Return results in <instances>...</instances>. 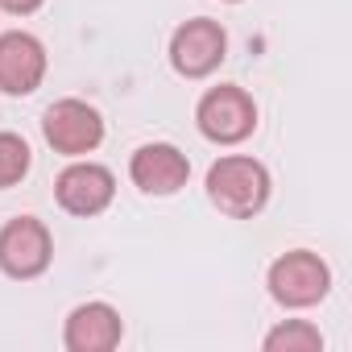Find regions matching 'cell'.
<instances>
[{"instance_id":"obj_5","label":"cell","mask_w":352,"mask_h":352,"mask_svg":"<svg viewBox=\"0 0 352 352\" xmlns=\"http://www.w3.org/2000/svg\"><path fill=\"white\" fill-rule=\"evenodd\" d=\"M42 137L63 157H83L104 141V116L87 100H54L42 112Z\"/></svg>"},{"instance_id":"obj_3","label":"cell","mask_w":352,"mask_h":352,"mask_svg":"<svg viewBox=\"0 0 352 352\" xmlns=\"http://www.w3.org/2000/svg\"><path fill=\"white\" fill-rule=\"evenodd\" d=\"M195 124L216 145H241L257 129V104H253V96L245 87L220 83V87L204 91V100L195 108Z\"/></svg>"},{"instance_id":"obj_6","label":"cell","mask_w":352,"mask_h":352,"mask_svg":"<svg viewBox=\"0 0 352 352\" xmlns=\"http://www.w3.org/2000/svg\"><path fill=\"white\" fill-rule=\"evenodd\" d=\"M224 54H228V34L212 17L183 21L170 38V67L183 79H208L224 63Z\"/></svg>"},{"instance_id":"obj_10","label":"cell","mask_w":352,"mask_h":352,"mask_svg":"<svg viewBox=\"0 0 352 352\" xmlns=\"http://www.w3.org/2000/svg\"><path fill=\"white\" fill-rule=\"evenodd\" d=\"M124 336V319L112 302H79L71 315H67V327H63V344L71 352H112Z\"/></svg>"},{"instance_id":"obj_13","label":"cell","mask_w":352,"mask_h":352,"mask_svg":"<svg viewBox=\"0 0 352 352\" xmlns=\"http://www.w3.org/2000/svg\"><path fill=\"white\" fill-rule=\"evenodd\" d=\"M42 5H46V0H0V9L13 13V17H30V13H38Z\"/></svg>"},{"instance_id":"obj_14","label":"cell","mask_w":352,"mask_h":352,"mask_svg":"<svg viewBox=\"0 0 352 352\" xmlns=\"http://www.w3.org/2000/svg\"><path fill=\"white\" fill-rule=\"evenodd\" d=\"M228 5H236V0H228Z\"/></svg>"},{"instance_id":"obj_1","label":"cell","mask_w":352,"mask_h":352,"mask_svg":"<svg viewBox=\"0 0 352 352\" xmlns=\"http://www.w3.org/2000/svg\"><path fill=\"white\" fill-rule=\"evenodd\" d=\"M270 191L274 183H270L265 162L249 153H224L208 170V199L232 220H253L257 212H265Z\"/></svg>"},{"instance_id":"obj_12","label":"cell","mask_w":352,"mask_h":352,"mask_svg":"<svg viewBox=\"0 0 352 352\" xmlns=\"http://www.w3.org/2000/svg\"><path fill=\"white\" fill-rule=\"evenodd\" d=\"M34 166V153L25 145V137L17 133H0V191L5 187H17Z\"/></svg>"},{"instance_id":"obj_2","label":"cell","mask_w":352,"mask_h":352,"mask_svg":"<svg viewBox=\"0 0 352 352\" xmlns=\"http://www.w3.org/2000/svg\"><path fill=\"white\" fill-rule=\"evenodd\" d=\"M265 286H270V298L286 311H307V307H319L331 290V270L319 253L311 249H290L282 253L270 274H265Z\"/></svg>"},{"instance_id":"obj_11","label":"cell","mask_w":352,"mask_h":352,"mask_svg":"<svg viewBox=\"0 0 352 352\" xmlns=\"http://www.w3.org/2000/svg\"><path fill=\"white\" fill-rule=\"evenodd\" d=\"M265 352H323V331L307 319H286L265 336Z\"/></svg>"},{"instance_id":"obj_8","label":"cell","mask_w":352,"mask_h":352,"mask_svg":"<svg viewBox=\"0 0 352 352\" xmlns=\"http://www.w3.org/2000/svg\"><path fill=\"white\" fill-rule=\"evenodd\" d=\"M129 179L145 195H179L191 179V157L170 141H149L129 157Z\"/></svg>"},{"instance_id":"obj_7","label":"cell","mask_w":352,"mask_h":352,"mask_svg":"<svg viewBox=\"0 0 352 352\" xmlns=\"http://www.w3.org/2000/svg\"><path fill=\"white\" fill-rule=\"evenodd\" d=\"M54 199H58V208L67 216L91 220V216H100V212L112 208L116 179H112V170L100 166V162H71L54 179Z\"/></svg>"},{"instance_id":"obj_9","label":"cell","mask_w":352,"mask_h":352,"mask_svg":"<svg viewBox=\"0 0 352 352\" xmlns=\"http://www.w3.org/2000/svg\"><path fill=\"white\" fill-rule=\"evenodd\" d=\"M42 79H46V46L25 30L0 34V91L34 96Z\"/></svg>"},{"instance_id":"obj_4","label":"cell","mask_w":352,"mask_h":352,"mask_svg":"<svg viewBox=\"0 0 352 352\" xmlns=\"http://www.w3.org/2000/svg\"><path fill=\"white\" fill-rule=\"evenodd\" d=\"M54 261V236L38 216H17L0 228V274L34 282Z\"/></svg>"}]
</instances>
